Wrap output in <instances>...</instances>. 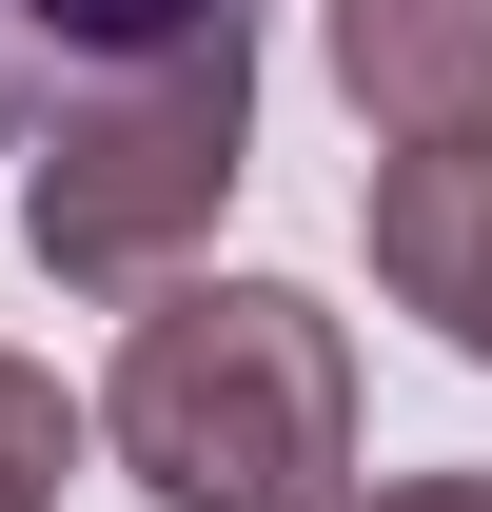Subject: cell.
Returning <instances> with one entry per match:
<instances>
[{
  "mask_svg": "<svg viewBox=\"0 0 492 512\" xmlns=\"http://www.w3.org/2000/svg\"><path fill=\"white\" fill-rule=\"evenodd\" d=\"M237 178H256V20L99 79V99H60V119L20 138V256H40L60 296H158V276L217 237Z\"/></svg>",
  "mask_w": 492,
  "mask_h": 512,
  "instance_id": "cell-2",
  "label": "cell"
},
{
  "mask_svg": "<svg viewBox=\"0 0 492 512\" xmlns=\"http://www.w3.org/2000/svg\"><path fill=\"white\" fill-rule=\"evenodd\" d=\"M335 512H492V473H394V493H335Z\"/></svg>",
  "mask_w": 492,
  "mask_h": 512,
  "instance_id": "cell-7",
  "label": "cell"
},
{
  "mask_svg": "<svg viewBox=\"0 0 492 512\" xmlns=\"http://www.w3.org/2000/svg\"><path fill=\"white\" fill-rule=\"evenodd\" d=\"M60 473H79L60 375H40V355H0V512H60Z\"/></svg>",
  "mask_w": 492,
  "mask_h": 512,
  "instance_id": "cell-6",
  "label": "cell"
},
{
  "mask_svg": "<svg viewBox=\"0 0 492 512\" xmlns=\"http://www.w3.org/2000/svg\"><path fill=\"white\" fill-rule=\"evenodd\" d=\"M237 20H256V0H0V158L60 119V99L178 60V40H237Z\"/></svg>",
  "mask_w": 492,
  "mask_h": 512,
  "instance_id": "cell-5",
  "label": "cell"
},
{
  "mask_svg": "<svg viewBox=\"0 0 492 512\" xmlns=\"http://www.w3.org/2000/svg\"><path fill=\"white\" fill-rule=\"evenodd\" d=\"M99 453L158 512H335L355 493V335L296 276H158L99 375Z\"/></svg>",
  "mask_w": 492,
  "mask_h": 512,
  "instance_id": "cell-1",
  "label": "cell"
},
{
  "mask_svg": "<svg viewBox=\"0 0 492 512\" xmlns=\"http://www.w3.org/2000/svg\"><path fill=\"white\" fill-rule=\"evenodd\" d=\"M374 296L433 316L453 355L492 375V138H414V158H374Z\"/></svg>",
  "mask_w": 492,
  "mask_h": 512,
  "instance_id": "cell-3",
  "label": "cell"
},
{
  "mask_svg": "<svg viewBox=\"0 0 492 512\" xmlns=\"http://www.w3.org/2000/svg\"><path fill=\"white\" fill-rule=\"evenodd\" d=\"M335 99L374 158L492 138V0H335Z\"/></svg>",
  "mask_w": 492,
  "mask_h": 512,
  "instance_id": "cell-4",
  "label": "cell"
}]
</instances>
